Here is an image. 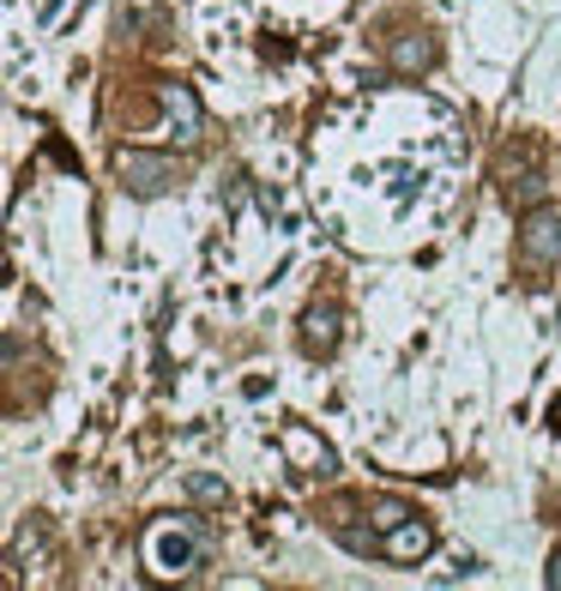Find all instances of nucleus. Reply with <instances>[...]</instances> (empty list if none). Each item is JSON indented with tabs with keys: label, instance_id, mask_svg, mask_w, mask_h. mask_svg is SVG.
Segmentation results:
<instances>
[{
	"label": "nucleus",
	"instance_id": "obj_6",
	"mask_svg": "<svg viewBox=\"0 0 561 591\" xmlns=\"http://www.w3.org/2000/svg\"><path fill=\"white\" fill-rule=\"evenodd\" d=\"M302 351L309 356H333L338 351V308L333 302H314L302 314Z\"/></svg>",
	"mask_w": 561,
	"mask_h": 591
},
{
	"label": "nucleus",
	"instance_id": "obj_4",
	"mask_svg": "<svg viewBox=\"0 0 561 591\" xmlns=\"http://www.w3.org/2000/svg\"><path fill=\"white\" fill-rule=\"evenodd\" d=\"M429 549H435V525H429V519H417V513H411V519H399L392 531H380V556H387V561H399V568L423 561Z\"/></svg>",
	"mask_w": 561,
	"mask_h": 591
},
{
	"label": "nucleus",
	"instance_id": "obj_5",
	"mask_svg": "<svg viewBox=\"0 0 561 591\" xmlns=\"http://www.w3.org/2000/svg\"><path fill=\"white\" fill-rule=\"evenodd\" d=\"M158 103H163V115H170V133L182 139V146H199V97L187 92V85H163Z\"/></svg>",
	"mask_w": 561,
	"mask_h": 591
},
{
	"label": "nucleus",
	"instance_id": "obj_11",
	"mask_svg": "<svg viewBox=\"0 0 561 591\" xmlns=\"http://www.w3.org/2000/svg\"><path fill=\"white\" fill-rule=\"evenodd\" d=\"M399 519H411V513H404L399 501H380V507H368V525H375V531H392Z\"/></svg>",
	"mask_w": 561,
	"mask_h": 591
},
{
	"label": "nucleus",
	"instance_id": "obj_10",
	"mask_svg": "<svg viewBox=\"0 0 561 591\" xmlns=\"http://www.w3.org/2000/svg\"><path fill=\"white\" fill-rule=\"evenodd\" d=\"M187 495H194V501H206V507H229V483L206 477V471H194V477H187Z\"/></svg>",
	"mask_w": 561,
	"mask_h": 591
},
{
	"label": "nucleus",
	"instance_id": "obj_8",
	"mask_svg": "<svg viewBox=\"0 0 561 591\" xmlns=\"http://www.w3.org/2000/svg\"><path fill=\"white\" fill-rule=\"evenodd\" d=\"M284 453H290V459H302V465H309V471H321V477H326V471H333V453H326V447L314 441L309 429H284Z\"/></svg>",
	"mask_w": 561,
	"mask_h": 591
},
{
	"label": "nucleus",
	"instance_id": "obj_3",
	"mask_svg": "<svg viewBox=\"0 0 561 591\" xmlns=\"http://www.w3.org/2000/svg\"><path fill=\"white\" fill-rule=\"evenodd\" d=\"M519 260L538 266V272L561 260V212H555V205L526 212V229H519Z\"/></svg>",
	"mask_w": 561,
	"mask_h": 591
},
{
	"label": "nucleus",
	"instance_id": "obj_13",
	"mask_svg": "<svg viewBox=\"0 0 561 591\" xmlns=\"http://www.w3.org/2000/svg\"><path fill=\"white\" fill-rule=\"evenodd\" d=\"M550 422H555V429H561V398H555V405H550Z\"/></svg>",
	"mask_w": 561,
	"mask_h": 591
},
{
	"label": "nucleus",
	"instance_id": "obj_2",
	"mask_svg": "<svg viewBox=\"0 0 561 591\" xmlns=\"http://www.w3.org/2000/svg\"><path fill=\"white\" fill-rule=\"evenodd\" d=\"M115 175H121L139 200H158L182 182V170H175L170 158H158V151H115Z\"/></svg>",
	"mask_w": 561,
	"mask_h": 591
},
{
	"label": "nucleus",
	"instance_id": "obj_1",
	"mask_svg": "<svg viewBox=\"0 0 561 591\" xmlns=\"http://www.w3.org/2000/svg\"><path fill=\"white\" fill-rule=\"evenodd\" d=\"M199 549H206V525L194 519V513H182V519H163L158 531L145 537V561L163 573V580H182V573L199 568Z\"/></svg>",
	"mask_w": 561,
	"mask_h": 591
},
{
	"label": "nucleus",
	"instance_id": "obj_12",
	"mask_svg": "<svg viewBox=\"0 0 561 591\" xmlns=\"http://www.w3.org/2000/svg\"><path fill=\"white\" fill-rule=\"evenodd\" d=\"M543 580H550V591H561V549L550 556V573H543Z\"/></svg>",
	"mask_w": 561,
	"mask_h": 591
},
{
	"label": "nucleus",
	"instance_id": "obj_7",
	"mask_svg": "<svg viewBox=\"0 0 561 591\" xmlns=\"http://www.w3.org/2000/svg\"><path fill=\"white\" fill-rule=\"evenodd\" d=\"M501 194H507V205H526V212H538L543 200H550V182H543L538 170H507V182H501Z\"/></svg>",
	"mask_w": 561,
	"mask_h": 591
},
{
	"label": "nucleus",
	"instance_id": "obj_9",
	"mask_svg": "<svg viewBox=\"0 0 561 591\" xmlns=\"http://www.w3.org/2000/svg\"><path fill=\"white\" fill-rule=\"evenodd\" d=\"M392 67L399 73H429L435 67V43H429V36H399V43H392Z\"/></svg>",
	"mask_w": 561,
	"mask_h": 591
}]
</instances>
